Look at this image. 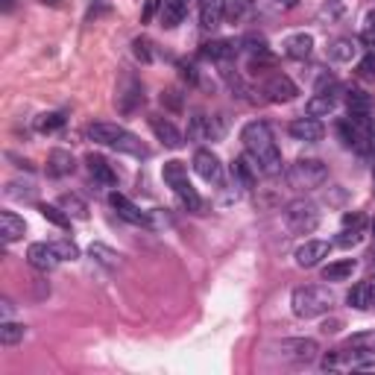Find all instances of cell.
Segmentation results:
<instances>
[{
    "label": "cell",
    "instance_id": "8fae6325",
    "mask_svg": "<svg viewBox=\"0 0 375 375\" xmlns=\"http://www.w3.org/2000/svg\"><path fill=\"white\" fill-rule=\"evenodd\" d=\"M328 252H331L328 241H305L299 249H296L293 258L302 270H311V267H317L323 258H328Z\"/></svg>",
    "mask_w": 375,
    "mask_h": 375
},
{
    "label": "cell",
    "instance_id": "4316f807",
    "mask_svg": "<svg viewBox=\"0 0 375 375\" xmlns=\"http://www.w3.org/2000/svg\"><path fill=\"white\" fill-rule=\"evenodd\" d=\"M238 53V47H234V42H208V44H203V56L206 59H214V62H229V59Z\"/></svg>",
    "mask_w": 375,
    "mask_h": 375
},
{
    "label": "cell",
    "instance_id": "4dcf8cb0",
    "mask_svg": "<svg viewBox=\"0 0 375 375\" xmlns=\"http://www.w3.org/2000/svg\"><path fill=\"white\" fill-rule=\"evenodd\" d=\"M162 176H165V182L176 191L179 185H185V182H188V167H185L182 162H167V165H165V170H162Z\"/></svg>",
    "mask_w": 375,
    "mask_h": 375
},
{
    "label": "cell",
    "instance_id": "30bf717a",
    "mask_svg": "<svg viewBox=\"0 0 375 375\" xmlns=\"http://www.w3.org/2000/svg\"><path fill=\"white\" fill-rule=\"evenodd\" d=\"M264 94H267L270 103H290V100H296V94H299V91H296L290 76L275 73V76H270V80L264 83Z\"/></svg>",
    "mask_w": 375,
    "mask_h": 375
},
{
    "label": "cell",
    "instance_id": "83f0119b",
    "mask_svg": "<svg viewBox=\"0 0 375 375\" xmlns=\"http://www.w3.org/2000/svg\"><path fill=\"white\" fill-rule=\"evenodd\" d=\"M88 255H91V258H94L97 264H103V267H109V270L121 267V252L109 249L106 244H91V246H88Z\"/></svg>",
    "mask_w": 375,
    "mask_h": 375
},
{
    "label": "cell",
    "instance_id": "74e56055",
    "mask_svg": "<svg viewBox=\"0 0 375 375\" xmlns=\"http://www.w3.org/2000/svg\"><path fill=\"white\" fill-rule=\"evenodd\" d=\"M343 349H361V352H375V331H361L352 334Z\"/></svg>",
    "mask_w": 375,
    "mask_h": 375
},
{
    "label": "cell",
    "instance_id": "836d02e7",
    "mask_svg": "<svg viewBox=\"0 0 375 375\" xmlns=\"http://www.w3.org/2000/svg\"><path fill=\"white\" fill-rule=\"evenodd\" d=\"M38 211H42L44 220H50V223L59 226V229H68V226H71V217L65 214L62 206H47V203H42V206H38Z\"/></svg>",
    "mask_w": 375,
    "mask_h": 375
},
{
    "label": "cell",
    "instance_id": "5b68a950",
    "mask_svg": "<svg viewBox=\"0 0 375 375\" xmlns=\"http://www.w3.org/2000/svg\"><path fill=\"white\" fill-rule=\"evenodd\" d=\"M328 179V167L320 159H296L287 167V185L296 191H314L326 185Z\"/></svg>",
    "mask_w": 375,
    "mask_h": 375
},
{
    "label": "cell",
    "instance_id": "bcb514c9",
    "mask_svg": "<svg viewBox=\"0 0 375 375\" xmlns=\"http://www.w3.org/2000/svg\"><path fill=\"white\" fill-rule=\"evenodd\" d=\"M340 361H343V355H340V352H328L326 358H323V369H338Z\"/></svg>",
    "mask_w": 375,
    "mask_h": 375
},
{
    "label": "cell",
    "instance_id": "f5cc1de1",
    "mask_svg": "<svg viewBox=\"0 0 375 375\" xmlns=\"http://www.w3.org/2000/svg\"><path fill=\"white\" fill-rule=\"evenodd\" d=\"M372 185H375V167H372Z\"/></svg>",
    "mask_w": 375,
    "mask_h": 375
},
{
    "label": "cell",
    "instance_id": "c3c4849f",
    "mask_svg": "<svg viewBox=\"0 0 375 375\" xmlns=\"http://www.w3.org/2000/svg\"><path fill=\"white\" fill-rule=\"evenodd\" d=\"M361 71H364V76H375V56H367L364 62H361Z\"/></svg>",
    "mask_w": 375,
    "mask_h": 375
},
{
    "label": "cell",
    "instance_id": "f35d334b",
    "mask_svg": "<svg viewBox=\"0 0 375 375\" xmlns=\"http://www.w3.org/2000/svg\"><path fill=\"white\" fill-rule=\"evenodd\" d=\"M361 238H364V226H343L340 238L334 241V244L343 246V249H349V246H358V244H361Z\"/></svg>",
    "mask_w": 375,
    "mask_h": 375
},
{
    "label": "cell",
    "instance_id": "44dd1931",
    "mask_svg": "<svg viewBox=\"0 0 375 375\" xmlns=\"http://www.w3.org/2000/svg\"><path fill=\"white\" fill-rule=\"evenodd\" d=\"M188 15V0H162V27L173 30Z\"/></svg>",
    "mask_w": 375,
    "mask_h": 375
},
{
    "label": "cell",
    "instance_id": "ffe728a7",
    "mask_svg": "<svg viewBox=\"0 0 375 375\" xmlns=\"http://www.w3.org/2000/svg\"><path fill=\"white\" fill-rule=\"evenodd\" d=\"M223 21V0H200V27L217 30Z\"/></svg>",
    "mask_w": 375,
    "mask_h": 375
},
{
    "label": "cell",
    "instance_id": "484cf974",
    "mask_svg": "<svg viewBox=\"0 0 375 375\" xmlns=\"http://www.w3.org/2000/svg\"><path fill=\"white\" fill-rule=\"evenodd\" d=\"M141 103H144V88L135 80H126V91H117V106H121V112H132Z\"/></svg>",
    "mask_w": 375,
    "mask_h": 375
},
{
    "label": "cell",
    "instance_id": "60d3db41",
    "mask_svg": "<svg viewBox=\"0 0 375 375\" xmlns=\"http://www.w3.org/2000/svg\"><path fill=\"white\" fill-rule=\"evenodd\" d=\"M361 42H364L367 47H375V9L367 12L364 24H361Z\"/></svg>",
    "mask_w": 375,
    "mask_h": 375
},
{
    "label": "cell",
    "instance_id": "db71d44e",
    "mask_svg": "<svg viewBox=\"0 0 375 375\" xmlns=\"http://www.w3.org/2000/svg\"><path fill=\"white\" fill-rule=\"evenodd\" d=\"M275 4H279V0H275Z\"/></svg>",
    "mask_w": 375,
    "mask_h": 375
},
{
    "label": "cell",
    "instance_id": "cb8c5ba5",
    "mask_svg": "<svg viewBox=\"0 0 375 375\" xmlns=\"http://www.w3.org/2000/svg\"><path fill=\"white\" fill-rule=\"evenodd\" d=\"M59 206L65 208V214L71 217V220H88V203L83 200V196L62 194V196H59Z\"/></svg>",
    "mask_w": 375,
    "mask_h": 375
},
{
    "label": "cell",
    "instance_id": "d6986e66",
    "mask_svg": "<svg viewBox=\"0 0 375 375\" xmlns=\"http://www.w3.org/2000/svg\"><path fill=\"white\" fill-rule=\"evenodd\" d=\"M24 232H27L24 217H18L15 211H4V214H0V234H4V241H6V244L21 241V238H24Z\"/></svg>",
    "mask_w": 375,
    "mask_h": 375
},
{
    "label": "cell",
    "instance_id": "7bdbcfd3",
    "mask_svg": "<svg viewBox=\"0 0 375 375\" xmlns=\"http://www.w3.org/2000/svg\"><path fill=\"white\" fill-rule=\"evenodd\" d=\"M147 217H150V229H165L173 223L165 208H153V211H147Z\"/></svg>",
    "mask_w": 375,
    "mask_h": 375
},
{
    "label": "cell",
    "instance_id": "603a6c76",
    "mask_svg": "<svg viewBox=\"0 0 375 375\" xmlns=\"http://www.w3.org/2000/svg\"><path fill=\"white\" fill-rule=\"evenodd\" d=\"M73 170H76V162H73V155L68 150H53L50 153L47 173H53V176H71Z\"/></svg>",
    "mask_w": 375,
    "mask_h": 375
},
{
    "label": "cell",
    "instance_id": "816d5d0a",
    "mask_svg": "<svg viewBox=\"0 0 375 375\" xmlns=\"http://www.w3.org/2000/svg\"><path fill=\"white\" fill-rule=\"evenodd\" d=\"M369 229H372V238H375V220H372V226H369Z\"/></svg>",
    "mask_w": 375,
    "mask_h": 375
},
{
    "label": "cell",
    "instance_id": "277c9868",
    "mask_svg": "<svg viewBox=\"0 0 375 375\" xmlns=\"http://www.w3.org/2000/svg\"><path fill=\"white\" fill-rule=\"evenodd\" d=\"M334 305V296L328 287L320 285H308V287H296L290 293V308L299 320H314V317H323L328 314Z\"/></svg>",
    "mask_w": 375,
    "mask_h": 375
},
{
    "label": "cell",
    "instance_id": "1f68e13d",
    "mask_svg": "<svg viewBox=\"0 0 375 375\" xmlns=\"http://www.w3.org/2000/svg\"><path fill=\"white\" fill-rule=\"evenodd\" d=\"M176 196H179V203L188 208V211H203V200H200V194H196V188L191 185V182H185V185H179V188H176L173 191Z\"/></svg>",
    "mask_w": 375,
    "mask_h": 375
},
{
    "label": "cell",
    "instance_id": "b9f144b4",
    "mask_svg": "<svg viewBox=\"0 0 375 375\" xmlns=\"http://www.w3.org/2000/svg\"><path fill=\"white\" fill-rule=\"evenodd\" d=\"M132 53L141 62H153V50H150V38H135L132 42Z\"/></svg>",
    "mask_w": 375,
    "mask_h": 375
},
{
    "label": "cell",
    "instance_id": "8992f818",
    "mask_svg": "<svg viewBox=\"0 0 375 375\" xmlns=\"http://www.w3.org/2000/svg\"><path fill=\"white\" fill-rule=\"evenodd\" d=\"M285 220L290 226V232L296 234H311L314 229L320 226V211L311 200H293L285 208Z\"/></svg>",
    "mask_w": 375,
    "mask_h": 375
},
{
    "label": "cell",
    "instance_id": "f6af8a7d",
    "mask_svg": "<svg viewBox=\"0 0 375 375\" xmlns=\"http://www.w3.org/2000/svg\"><path fill=\"white\" fill-rule=\"evenodd\" d=\"M162 9V0H147L144 4V12H141V24H150L153 21V15Z\"/></svg>",
    "mask_w": 375,
    "mask_h": 375
},
{
    "label": "cell",
    "instance_id": "7a4b0ae2",
    "mask_svg": "<svg viewBox=\"0 0 375 375\" xmlns=\"http://www.w3.org/2000/svg\"><path fill=\"white\" fill-rule=\"evenodd\" d=\"M338 129H340V138L349 150L375 155V121L369 112H349V117L340 121Z\"/></svg>",
    "mask_w": 375,
    "mask_h": 375
},
{
    "label": "cell",
    "instance_id": "7402d4cb",
    "mask_svg": "<svg viewBox=\"0 0 375 375\" xmlns=\"http://www.w3.org/2000/svg\"><path fill=\"white\" fill-rule=\"evenodd\" d=\"M285 53L290 59H308L314 53V35L311 32H296L285 42Z\"/></svg>",
    "mask_w": 375,
    "mask_h": 375
},
{
    "label": "cell",
    "instance_id": "9c48e42d",
    "mask_svg": "<svg viewBox=\"0 0 375 375\" xmlns=\"http://www.w3.org/2000/svg\"><path fill=\"white\" fill-rule=\"evenodd\" d=\"M279 349H282V355H285V358L296 361V364H311V361L320 355V346H317V340H311V338H293V340H282V343H279Z\"/></svg>",
    "mask_w": 375,
    "mask_h": 375
},
{
    "label": "cell",
    "instance_id": "2e32d148",
    "mask_svg": "<svg viewBox=\"0 0 375 375\" xmlns=\"http://www.w3.org/2000/svg\"><path fill=\"white\" fill-rule=\"evenodd\" d=\"M150 129H153V135L159 138L165 147H170V150H179V147L185 144V141H182V132L176 129L170 121H165L162 114H153V117H150Z\"/></svg>",
    "mask_w": 375,
    "mask_h": 375
},
{
    "label": "cell",
    "instance_id": "7c38bea8",
    "mask_svg": "<svg viewBox=\"0 0 375 375\" xmlns=\"http://www.w3.org/2000/svg\"><path fill=\"white\" fill-rule=\"evenodd\" d=\"M287 132L296 138V141H305V144H317V141H323V135H326V129H323V124L317 121V117H296V121L287 126Z\"/></svg>",
    "mask_w": 375,
    "mask_h": 375
},
{
    "label": "cell",
    "instance_id": "ee69618b",
    "mask_svg": "<svg viewBox=\"0 0 375 375\" xmlns=\"http://www.w3.org/2000/svg\"><path fill=\"white\" fill-rule=\"evenodd\" d=\"M334 88H338V80H334L331 73H323L317 80V94H331Z\"/></svg>",
    "mask_w": 375,
    "mask_h": 375
},
{
    "label": "cell",
    "instance_id": "ba28073f",
    "mask_svg": "<svg viewBox=\"0 0 375 375\" xmlns=\"http://www.w3.org/2000/svg\"><path fill=\"white\" fill-rule=\"evenodd\" d=\"M194 170L208 185H220L223 182V165L211 150H196L194 153Z\"/></svg>",
    "mask_w": 375,
    "mask_h": 375
},
{
    "label": "cell",
    "instance_id": "ab89813d",
    "mask_svg": "<svg viewBox=\"0 0 375 375\" xmlns=\"http://www.w3.org/2000/svg\"><path fill=\"white\" fill-rule=\"evenodd\" d=\"M56 252H59V258L62 261H76L80 258V246H76L73 241H53Z\"/></svg>",
    "mask_w": 375,
    "mask_h": 375
},
{
    "label": "cell",
    "instance_id": "681fc988",
    "mask_svg": "<svg viewBox=\"0 0 375 375\" xmlns=\"http://www.w3.org/2000/svg\"><path fill=\"white\" fill-rule=\"evenodd\" d=\"M179 68H182V76H185L188 83H196V68H194V65H185V62H182Z\"/></svg>",
    "mask_w": 375,
    "mask_h": 375
},
{
    "label": "cell",
    "instance_id": "7dc6e473",
    "mask_svg": "<svg viewBox=\"0 0 375 375\" xmlns=\"http://www.w3.org/2000/svg\"><path fill=\"white\" fill-rule=\"evenodd\" d=\"M343 226H364V214H361V211L343 214Z\"/></svg>",
    "mask_w": 375,
    "mask_h": 375
},
{
    "label": "cell",
    "instance_id": "4fadbf2b",
    "mask_svg": "<svg viewBox=\"0 0 375 375\" xmlns=\"http://www.w3.org/2000/svg\"><path fill=\"white\" fill-rule=\"evenodd\" d=\"M109 203H112V208L117 211V214H121L124 217V220L126 223H132V226H147L150 229V217L141 211V208H138L132 200H126V196L124 194H117V191H112V196H109Z\"/></svg>",
    "mask_w": 375,
    "mask_h": 375
},
{
    "label": "cell",
    "instance_id": "f907efd6",
    "mask_svg": "<svg viewBox=\"0 0 375 375\" xmlns=\"http://www.w3.org/2000/svg\"><path fill=\"white\" fill-rule=\"evenodd\" d=\"M12 6H15V0H4V9H6V12H9Z\"/></svg>",
    "mask_w": 375,
    "mask_h": 375
},
{
    "label": "cell",
    "instance_id": "6da1fadb",
    "mask_svg": "<svg viewBox=\"0 0 375 375\" xmlns=\"http://www.w3.org/2000/svg\"><path fill=\"white\" fill-rule=\"evenodd\" d=\"M241 141H244L246 153L252 155L255 162H258V167H261L264 176H279L282 173V165H285L282 162V153H279V147H275L273 132H270V126L264 121L246 124L241 129Z\"/></svg>",
    "mask_w": 375,
    "mask_h": 375
},
{
    "label": "cell",
    "instance_id": "d6a6232c",
    "mask_svg": "<svg viewBox=\"0 0 375 375\" xmlns=\"http://www.w3.org/2000/svg\"><path fill=\"white\" fill-rule=\"evenodd\" d=\"M62 126H65V114H59V112H44V114L35 117V129L44 132V135L62 129Z\"/></svg>",
    "mask_w": 375,
    "mask_h": 375
},
{
    "label": "cell",
    "instance_id": "e575fe53",
    "mask_svg": "<svg viewBox=\"0 0 375 375\" xmlns=\"http://www.w3.org/2000/svg\"><path fill=\"white\" fill-rule=\"evenodd\" d=\"M24 334H27V328L21 326V323H4L0 326V343L4 346H15V343H21L24 340Z\"/></svg>",
    "mask_w": 375,
    "mask_h": 375
},
{
    "label": "cell",
    "instance_id": "ac0fdd59",
    "mask_svg": "<svg viewBox=\"0 0 375 375\" xmlns=\"http://www.w3.org/2000/svg\"><path fill=\"white\" fill-rule=\"evenodd\" d=\"M85 165H88V173H91L94 182H100V185H117V173L112 170V165L103 159V155L88 153L85 155Z\"/></svg>",
    "mask_w": 375,
    "mask_h": 375
},
{
    "label": "cell",
    "instance_id": "5bb4252c",
    "mask_svg": "<svg viewBox=\"0 0 375 375\" xmlns=\"http://www.w3.org/2000/svg\"><path fill=\"white\" fill-rule=\"evenodd\" d=\"M258 173H261V167L249 153L232 162V179H234V185H241V188H252L255 179H258Z\"/></svg>",
    "mask_w": 375,
    "mask_h": 375
},
{
    "label": "cell",
    "instance_id": "3957f363",
    "mask_svg": "<svg viewBox=\"0 0 375 375\" xmlns=\"http://www.w3.org/2000/svg\"><path fill=\"white\" fill-rule=\"evenodd\" d=\"M88 138H91V141H97V144H103V147H112V150L138 155V159H144V155L150 153L141 144V138L126 132L124 126H117V124H91L88 126Z\"/></svg>",
    "mask_w": 375,
    "mask_h": 375
},
{
    "label": "cell",
    "instance_id": "d590c367",
    "mask_svg": "<svg viewBox=\"0 0 375 375\" xmlns=\"http://www.w3.org/2000/svg\"><path fill=\"white\" fill-rule=\"evenodd\" d=\"M249 9L252 0H223V18H229V21H241Z\"/></svg>",
    "mask_w": 375,
    "mask_h": 375
},
{
    "label": "cell",
    "instance_id": "f1b7e54d",
    "mask_svg": "<svg viewBox=\"0 0 375 375\" xmlns=\"http://www.w3.org/2000/svg\"><path fill=\"white\" fill-rule=\"evenodd\" d=\"M331 112H334V97L331 94H314L305 103V114H311V117H326Z\"/></svg>",
    "mask_w": 375,
    "mask_h": 375
},
{
    "label": "cell",
    "instance_id": "d4e9b609",
    "mask_svg": "<svg viewBox=\"0 0 375 375\" xmlns=\"http://www.w3.org/2000/svg\"><path fill=\"white\" fill-rule=\"evenodd\" d=\"M355 56H358V44H355L352 38H334V42L328 44L331 62H352Z\"/></svg>",
    "mask_w": 375,
    "mask_h": 375
},
{
    "label": "cell",
    "instance_id": "8d00e7d4",
    "mask_svg": "<svg viewBox=\"0 0 375 375\" xmlns=\"http://www.w3.org/2000/svg\"><path fill=\"white\" fill-rule=\"evenodd\" d=\"M346 103H349V112H372V97L361 88H352L346 94Z\"/></svg>",
    "mask_w": 375,
    "mask_h": 375
},
{
    "label": "cell",
    "instance_id": "52a82bcc",
    "mask_svg": "<svg viewBox=\"0 0 375 375\" xmlns=\"http://www.w3.org/2000/svg\"><path fill=\"white\" fill-rule=\"evenodd\" d=\"M226 124L223 117H206V114H194L188 124V138L191 141H217L223 135Z\"/></svg>",
    "mask_w": 375,
    "mask_h": 375
},
{
    "label": "cell",
    "instance_id": "9a60e30c",
    "mask_svg": "<svg viewBox=\"0 0 375 375\" xmlns=\"http://www.w3.org/2000/svg\"><path fill=\"white\" fill-rule=\"evenodd\" d=\"M27 261H30L35 270L47 273V270H53L62 258H59V252H56L53 244H30V249H27Z\"/></svg>",
    "mask_w": 375,
    "mask_h": 375
},
{
    "label": "cell",
    "instance_id": "f546056e",
    "mask_svg": "<svg viewBox=\"0 0 375 375\" xmlns=\"http://www.w3.org/2000/svg\"><path fill=\"white\" fill-rule=\"evenodd\" d=\"M355 264L352 258H343V261H334V264H328L326 270H323V279L326 282H343V279H349V275L355 273Z\"/></svg>",
    "mask_w": 375,
    "mask_h": 375
},
{
    "label": "cell",
    "instance_id": "e0dca14e",
    "mask_svg": "<svg viewBox=\"0 0 375 375\" xmlns=\"http://www.w3.org/2000/svg\"><path fill=\"white\" fill-rule=\"evenodd\" d=\"M346 302L352 308H358V311H372L375 308V279H367V282H358L349 296H346Z\"/></svg>",
    "mask_w": 375,
    "mask_h": 375
}]
</instances>
